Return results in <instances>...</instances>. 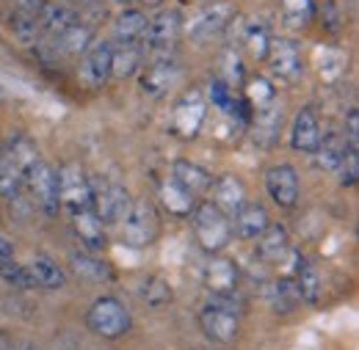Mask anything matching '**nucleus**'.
<instances>
[{
    "instance_id": "7",
    "label": "nucleus",
    "mask_w": 359,
    "mask_h": 350,
    "mask_svg": "<svg viewBox=\"0 0 359 350\" xmlns=\"http://www.w3.org/2000/svg\"><path fill=\"white\" fill-rule=\"evenodd\" d=\"M86 323H89V328L97 337H102V340H119V337H125L130 331V323L133 320H130L128 307L119 298L105 295V298H97L91 304L89 314H86Z\"/></svg>"
},
{
    "instance_id": "25",
    "label": "nucleus",
    "mask_w": 359,
    "mask_h": 350,
    "mask_svg": "<svg viewBox=\"0 0 359 350\" xmlns=\"http://www.w3.org/2000/svg\"><path fill=\"white\" fill-rule=\"evenodd\" d=\"M94 42V28L83 20H75L69 28H64L58 36H53V50L61 55H83Z\"/></svg>"
},
{
    "instance_id": "17",
    "label": "nucleus",
    "mask_w": 359,
    "mask_h": 350,
    "mask_svg": "<svg viewBox=\"0 0 359 350\" xmlns=\"http://www.w3.org/2000/svg\"><path fill=\"white\" fill-rule=\"evenodd\" d=\"M208 193H210V202L224 213L226 218H232V216L249 202L246 185L235 174H224V176H219V179H213V185H210Z\"/></svg>"
},
{
    "instance_id": "18",
    "label": "nucleus",
    "mask_w": 359,
    "mask_h": 350,
    "mask_svg": "<svg viewBox=\"0 0 359 350\" xmlns=\"http://www.w3.org/2000/svg\"><path fill=\"white\" fill-rule=\"evenodd\" d=\"M290 248H293V246H290V234H287V229H285L282 223H273V220H271L269 226H266V232L257 237L255 254H257L260 262L279 267L282 260L287 257Z\"/></svg>"
},
{
    "instance_id": "21",
    "label": "nucleus",
    "mask_w": 359,
    "mask_h": 350,
    "mask_svg": "<svg viewBox=\"0 0 359 350\" xmlns=\"http://www.w3.org/2000/svg\"><path fill=\"white\" fill-rule=\"evenodd\" d=\"M229 223H232V232H235L238 237H243V240H257V237L266 232V226L271 223V216L260 202H246V204L229 218Z\"/></svg>"
},
{
    "instance_id": "49",
    "label": "nucleus",
    "mask_w": 359,
    "mask_h": 350,
    "mask_svg": "<svg viewBox=\"0 0 359 350\" xmlns=\"http://www.w3.org/2000/svg\"><path fill=\"white\" fill-rule=\"evenodd\" d=\"M108 3H116V6H125V3H130V0H108Z\"/></svg>"
},
{
    "instance_id": "23",
    "label": "nucleus",
    "mask_w": 359,
    "mask_h": 350,
    "mask_svg": "<svg viewBox=\"0 0 359 350\" xmlns=\"http://www.w3.org/2000/svg\"><path fill=\"white\" fill-rule=\"evenodd\" d=\"M147 61L144 44H111V78L116 80H128L141 72Z\"/></svg>"
},
{
    "instance_id": "41",
    "label": "nucleus",
    "mask_w": 359,
    "mask_h": 350,
    "mask_svg": "<svg viewBox=\"0 0 359 350\" xmlns=\"http://www.w3.org/2000/svg\"><path fill=\"white\" fill-rule=\"evenodd\" d=\"M0 279H3L6 284L17 287V290H31V287H36V281H34L28 265H20V262H14V260H0Z\"/></svg>"
},
{
    "instance_id": "31",
    "label": "nucleus",
    "mask_w": 359,
    "mask_h": 350,
    "mask_svg": "<svg viewBox=\"0 0 359 350\" xmlns=\"http://www.w3.org/2000/svg\"><path fill=\"white\" fill-rule=\"evenodd\" d=\"M69 265H72V270H75L81 279L94 281V284H102V281H111V279H114L111 265L102 262V260H100L97 254H91V251H75V254L69 257Z\"/></svg>"
},
{
    "instance_id": "28",
    "label": "nucleus",
    "mask_w": 359,
    "mask_h": 350,
    "mask_svg": "<svg viewBox=\"0 0 359 350\" xmlns=\"http://www.w3.org/2000/svg\"><path fill=\"white\" fill-rule=\"evenodd\" d=\"M172 176L177 179L182 188H188L196 199H199V196H205V193L210 190V185H213L210 172H205L202 166H196V163H191V160H175V166H172Z\"/></svg>"
},
{
    "instance_id": "22",
    "label": "nucleus",
    "mask_w": 359,
    "mask_h": 350,
    "mask_svg": "<svg viewBox=\"0 0 359 350\" xmlns=\"http://www.w3.org/2000/svg\"><path fill=\"white\" fill-rule=\"evenodd\" d=\"M320 122L310 108H302L293 119V127H290V146L296 152H304V155H313L318 149V141H320Z\"/></svg>"
},
{
    "instance_id": "30",
    "label": "nucleus",
    "mask_w": 359,
    "mask_h": 350,
    "mask_svg": "<svg viewBox=\"0 0 359 350\" xmlns=\"http://www.w3.org/2000/svg\"><path fill=\"white\" fill-rule=\"evenodd\" d=\"M22 190H25V174H22V169L0 146V199L14 202V199H20Z\"/></svg>"
},
{
    "instance_id": "5",
    "label": "nucleus",
    "mask_w": 359,
    "mask_h": 350,
    "mask_svg": "<svg viewBox=\"0 0 359 350\" xmlns=\"http://www.w3.org/2000/svg\"><path fill=\"white\" fill-rule=\"evenodd\" d=\"M208 116V97L199 88H188L180 94V99L172 108V119H169V130L182 141H194Z\"/></svg>"
},
{
    "instance_id": "33",
    "label": "nucleus",
    "mask_w": 359,
    "mask_h": 350,
    "mask_svg": "<svg viewBox=\"0 0 359 350\" xmlns=\"http://www.w3.org/2000/svg\"><path fill=\"white\" fill-rule=\"evenodd\" d=\"M8 28L14 34V39L25 47H34L42 39V25L36 20V14H25V11H14L8 17Z\"/></svg>"
},
{
    "instance_id": "32",
    "label": "nucleus",
    "mask_w": 359,
    "mask_h": 350,
    "mask_svg": "<svg viewBox=\"0 0 359 350\" xmlns=\"http://www.w3.org/2000/svg\"><path fill=\"white\" fill-rule=\"evenodd\" d=\"M315 14V3L313 0H282L279 3V17H282V25L290 28V31H299V28H307L310 20Z\"/></svg>"
},
{
    "instance_id": "48",
    "label": "nucleus",
    "mask_w": 359,
    "mask_h": 350,
    "mask_svg": "<svg viewBox=\"0 0 359 350\" xmlns=\"http://www.w3.org/2000/svg\"><path fill=\"white\" fill-rule=\"evenodd\" d=\"M0 350H6V337H3V331H0Z\"/></svg>"
},
{
    "instance_id": "47",
    "label": "nucleus",
    "mask_w": 359,
    "mask_h": 350,
    "mask_svg": "<svg viewBox=\"0 0 359 350\" xmlns=\"http://www.w3.org/2000/svg\"><path fill=\"white\" fill-rule=\"evenodd\" d=\"M138 3H144V6H149V8H152V6H161L163 0H138Z\"/></svg>"
},
{
    "instance_id": "37",
    "label": "nucleus",
    "mask_w": 359,
    "mask_h": 350,
    "mask_svg": "<svg viewBox=\"0 0 359 350\" xmlns=\"http://www.w3.org/2000/svg\"><path fill=\"white\" fill-rule=\"evenodd\" d=\"M141 301L149 309H163L175 301V290L166 279L161 276H147L144 279V287H141Z\"/></svg>"
},
{
    "instance_id": "44",
    "label": "nucleus",
    "mask_w": 359,
    "mask_h": 350,
    "mask_svg": "<svg viewBox=\"0 0 359 350\" xmlns=\"http://www.w3.org/2000/svg\"><path fill=\"white\" fill-rule=\"evenodd\" d=\"M14 11H25V14H39L45 8L47 0H6Z\"/></svg>"
},
{
    "instance_id": "1",
    "label": "nucleus",
    "mask_w": 359,
    "mask_h": 350,
    "mask_svg": "<svg viewBox=\"0 0 359 350\" xmlns=\"http://www.w3.org/2000/svg\"><path fill=\"white\" fill-rule=\"evenodd\" d=\"M241 309H243L241 295H229V298L208 295L205 307L199 309V326L205 337L216 345H232L241 334Z\"/></svg>"
},
{
    "instance_id": "9",
    "label": "nucleus",
    "mask_w": 359,
    "mask_h": 350,
    "mask_svg": "<svg viewBox=\"0 0 359 350\" xmlns=\"http://www.w3.org/2000/svg\"><path fill=\"white\" fill-rule=\"evenodd\" d=\"M25 190L31 193L34 204L50 216L55 218L58 210H61V202H58V172L47 163V160H36L28 172H25Z\"/></svg>"
},
{
    "instance_id": "26",
    "label": "nucleus",
    "mask_w": 359,
    "mask_h": 350,
    "mask_svg": "<svg viewBox=\"0 0 359 350\" xmlns=\"http://www.w3.org/2000/svg\"><path fill=\"white\" fill-rule=\"evenodd\" d=\"M351 144L346 141V135L343 132H326V135H320V141H318V149H315V166L318 169H323V172H337V166H340V160L346 158V149H348Z\"/></svg>"
},
{
    "instance_id": "40",
    "label": "nucleus",
    "mask_w": 359,
    "mask_h": 350,
    "mask_svg": "<svg viewBox=\"0 0 359 350\" xmlns=\"http://www.w3.org/2000/svg\"><path fill=\"white\" fill-rule=\"evenodd\" d=\"M3 149H6V152L14 158V163L22 169V174H25V172H28V169H31V166L39 160V152H36L34 141H31V138H25V135H14V138H11V141H8Z\"/></svg>"
},
{
    "instance_id": "24",
    "label": "nucleus",
    "mask_w": 359,
    "mask_h": 350,
    "mask_svg": "<svg viewBox=\"0 0 359 350\" xmlns=\"http://www.w3.org/2000/svg\"><path fill=\"white\" fill-rule=\"evenodd\" d=\"M149 17L141 8H122L119 17L114 20V39L116 44H141L147 34Z\"/></svg>"
},
{
    "instance_id": "38",
    "label": "nucleus",
    "mask_w": 359,
    "mask_h": 350,
    "mask_svg": "<svg viewBox=\"0 0 359 350\" xmlns=\"http://www.w3.org/2000/svg\"><path fill=\"white\" fill-rule=\"evenodd\" d=\"M271 39H273V36H271L269 25H263V22H249V25L243 28V47H246V52H249L255 61H266Z\"/></svg>"
},
{
    "instance_id": "16",
    "label": "nucleus",
    "mask_w": 359,
    "mask_h": 350,
    "mask_svg": "<svg viewBox=\"0 0 359 350\" xmlns=\"http://www.w3.org/2000/svg\"><path fill=\"white\" fill-rule=\"evenodd\" d=\"M282 125H285V113H282L279 99H273L271 105H266V108H260V111L252 113V119H249L252 141H255L260 149H271V146L279 141Z\"/></svg>"
},
{
    "instance_id": "6",
    "label": "nucleus",
    "mask_w": 359,
    "mask_h": 350,
    "mask_svg": "<svg viewBox=\"0 0 359 350\" xmlns=\"http://www.w3.org/2000/svg\"><path fill=\"white\" fill-rule=\"evenodd\" d=\"M180 36H182V17L175 8H161L144 34V52H149L152 58H169L177 47Z\"/></svg>"
},
{
    "instance_id": "39",
    "label": "nucleus",
    "mask_w": 359,
    "mask_h": 350,
    "mask_svg": "<svg viewBox=\"0 0 359 350\" xmlns=\"http://www.w3.org/2000/svg\"><path fill=\"white\" fill-rule=\"evenodd\" d=\"M219 66H222V72L216 75L219 80H224L229 88H238L246 83V66H243V58L235 52V50H224V55H222V61H219Z\"/></svg>"
},
{
    "instance_id": "10",
    "label": "nucleus",
    "mask_w": 359,
    "mask_h": 350,
    "mask_svg": "<svg viewBox=\"0 0 359 350\" xmlns=\"http://www.w3.org/2000/svg\"><path fill=\"white\" fill-rule=\"evenodd\" d=\"M58 172V202L61 210L81 213L91 207V188H89V174L83 172L81 163H64Z\"/></svg>"
},
{
    "instance_id": "2",
    "label": "nucleus",
    "mask_w": 359,
    "mask_h": 350,
    "mask_svg": "<svg viewBox=\"0 0 359 350\" xmlns=\"http://www.w3.org/2000/svg\"><path fill=\"white\" fill-rule=\"evenodd\" d=\"M188 218H191L194 237L202 246V251L222 254L226 246H229V240H232V223H229V218H226L210 199L208 202H196V207H194V213Z\"/></svg>"
},
{
    "instance_id": "11",
    "label": "nucleus",
    "mask_w": 359,
    "mask_h": 350,
    "mask_svg": "<svg viewBox=\"0 0 359 350\" xmlns=\"http://www.w3.org/2000/svg\"><path fill=\"white\" fill-rule=\"evenodd\" d=\"M182 80V66L169 55V58H152V64L141 66L138 83L141 91L152 99H163L169 91H175Z\"/></svg>"
},
{
    "instance_id": "29",
    "label": "nucleus",
    "mask_w": 359,
    "mask_h": 350,
    "mask_svg": "<svg viewBox=\"0 0 359 350\" xmlns=\"http://www.w3.org/2000/svg\"><path fill=\"white\" fill-rule=\"evenodd\" d=\"M266 301H269V307L276 314H290L302 298H299V290H296L293 279L279 276V279H273V281L266 284Z\"/></svg>"
},
{
    "instance_id": "13",
    "label": "nucleus",
    "mask_w": 359,
    "mask_h": 350,
    "mask_svg": "<svg viewBox=\"0 0 359 350\" xmlns=\"http://www.w3.org/2000/svg\"><path fill=\"white\" fill-rule=\"evenodd\" d=\"M202 281H205L208 295H213V298H229V295H238L241 270H238V265L232 262L229 257L213 254L210 262L205 265Z\"/></svg>"
},
{
    "instance_id": "45",
    "label": "nucleus",
    "mask_w": 359,
    "mask_h": 350,
    "mask_svg": "<svg viewBox=\"0 0 359 350\" xmlns=\"http://www.w3.org/2000/svg\"><path fill=\"white\" fill-rule=\"evenodd\" d=\"M0 260H14V246L8 237L0 234Z\"/></svg>"
},
{
    "instance_id": "34",
    "label": "nucleus",
    "mask_w": 359,
    "mask_h": 350,
    "mask_svg": "<svg viewBox=\"0 0 359 350\" xmlns=\"http://www.w3.org/2000/svg\"><path fill=\"white\" fill-rule=\"evenodd\" d=\"M241 88H243V99L252 105V113L260 111V108H266V105H271L276 99V88H273L271 78H266V75L246 78V83Z\"/></svg>"
},
{
    "instance_id": "4",
    "label": "nucleus",
    "mask_w": 359,
    "mask_h": 350,
    "mask_svg": "<svg viewBox=\"0 0 359 350\" xmlns=\"http://www.w3.org/2000/svg\"><path fill=\"white\" fill-rule=\"evenodd\" d=\"M161 237V216L152 202L135 199L122 218V240L130 248H149Z\"/></svg>"
},
{
    "instance_id": "19",
    "label": "nucleus",
    "mask_w": 359,
    "mask_h": 350,
    "mask_svg": "<svg viewBox=\"0 0 359 350\" xmlns=\"http://www.w3.org/2000/svg\"><path fill=\"white\" fill-rule=\"evenodd\" d=\"M72 220V232H75V237L81 240V246L91 251V254H100L105 246H108V240H105V223L97 218V213L94 210H81V213H72L69 216Z\"/></svg>"
},
{
    "instance_id": "15",
    "label": "nucleus",
    "mask_w": 359,
    "mask_h": 350,
    "mask_svg": "<svg viewBox=\"0 0 359 350\" xmlns=\"http://www.w3.org/2000/svg\"><path fill=\"white\" fill-rule=\"evenodd\" d=\"M78 80L86 88H100L111 80V42H91L81 55Z\"/></svg>"
},
{
    "instance_id": "35",
    "label": "nucleus",
    "mask_w": 359,
    "mask_h": 350,
    "mask_svg": "<svg viewBox=\"0 0 359 350\" xmlns=\"http://www.w3.org/2000/svg\"><path fill=\"white\" fill-rule=\"evenodd\" d=\"M293 284L299 290V298L307 301V304H318L320 301V273L313 262H304L299 265V270L293 273Z\"/></svg>"
},
{
    "instance_id": "46",
    "label": "nucleus",
    "mask_w": 359,
    "mask_h": 350,
    "mask_svg": "<svg viewBox=\"0 0 359 350\" xmlns=\"http://www.w3.org/2000/svg\"><path fill=\"white\" fill-rule=\"evenodd\" d=\"M8 350H36L34 345H28V342H22V345H14V348H8Z\"/></svg>"
},
{
    "instance_id": "43",
    "label": "nucleus",
    "mask_w": 359,
    "mask_h": 350,
    "mask_svg": "<svg viewBox=\"0 0 359 350\" xmlns=\"http://www.w3.org/2000/svg\"><path fill=\"white\" fill-rule=\"evenodd\" d=\"M346 141L351 144V146H359V116L357 111H348V116H346Z\"/></svg>"
},
{
    "instance_id": "27",
    "label": "nucleus",
    "mask_w": 359,
    "mask_h": 350,
    "mask_svg": "<svg viewBox=\"0 0 359 350\" xmlns=\"http://www.w3.org/2000/svg\"><path fill=\"white\" fill-rule=\"evenodd\" d=\"M36 20H39V25H42V36L47 39H53V36H58L64 28H69L75 20H81L78 17V11L72 8V6H67V3H50L47 0L45 8L36 14Z\"/></svg>"
},
{
    "instance_id": "8",
    "label": "nucleus",
    "mask_w": 359,
    "mask_h": 350,
    "mask_svg": "<svg viewBox=\"0 0 359 350\" xmlns=\"http://www.w3.org/2000/svg\"><path fill=\"white\" fill-rule=\"evenodd\" d=\"M266 64H269L271 78L285 86H296L304 78V55L299 42L293 39H271Z\"/></svg>"
},
{
    "instance_id": "36",
    "label": "nucleus",
    "mask_w": 359,
    "mask_h": 350,
    "mask_svg": "<svg viewBox=\"0 0 359 350\" xmlns=\"http://www.w3.org/2000/svg\"><path fill=\"white\" fill-rule=\"evenodd\" d=\"M28 270H31L36 287L58 290V287L67 284V273H64V267H58V262H53V260H47V257H36L34 262L28 265Z\"/></svg>"
},
{
    "instance_id": "42",
    "label": "nucleus",
    "mask_w": 359,
    "mask_h": 350,
    "mask_svg": "<svg viewBox=\"0 0 359 350\" xmlns=\"http://www.w3.org/2000/svg\"><path fill=\"white\" fill-rule=\"evenodd\" d=\"M337 176H340V185L343 188H354L359 179V146H348L346 149V158L340 160L337 166Z\"/></svg>"
},
{
    "instance_id": "3",
    "label": "nucleus",
    "mask_w": 359,
    "mask_h": 350,
    "mask_svg": "<svg viewBox=\"0 0 359 350\" xmlns=\"http://www.w3.org/2000/svg\"><path fill=\"white\" fill-rule=\"evenodd\" d=\"M91 188V210L97 213V218L105 226H116L122 223L125 213L130 210V193L125 190V185L108 179V176H89Z\"/></svg>"
},
{
    "instance_id": "14",
    "label": "nucleus",
    "mask_w": 359,
    "mask_h": 350,
    "mask_svg": "<svg viewBox=\"0 0 359 350\" xmlns=\"http://www.w3.org/2000/svg\"><path fill=\"white\" fill-rule=\"evenodd\" d=\"M266 190H269L271 202L282 210H290L296 207L299 202V193H302V185H299V174L293 166L287 163H276L266 172Z\"/></svg>"
},
{
    "instance_id": "20",
    "label": "nucleus",
    "mask_w": 359,
    "mask_h": 350,
    "mask_svg": "<svg viewBox=\"0 0 359 350\" xmlns=\"http://www.w3.org/2000/svg\"><path fill=\"white\" fill-rule=\"evenodd\" d=\"M158 202H161V207L169 213V216H175V218H188L191 213H194V207H196V196L188 190V188H182L177 179L172 176V179H163L161 185H158Z\"/></svg>"
},
{
    "instance_id": "12",
    "label": "nucleus",
    "mask_w": 359,
    "mask_h": 350,
    "mask_svg": "<svg viewBox=\"0 0 359 350\" xmlns=\"http://www.w3.org/2000/svg\"><path fill=\"white\" fill-rule=\"evenodd\" d=\"M238 17L232 3H213L208 8L199 11V17L191 22V39L199 44H208L219 39L226 28L232 25V20Z\"/></svg>"
}]
</instances>
